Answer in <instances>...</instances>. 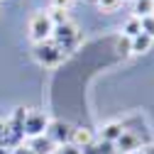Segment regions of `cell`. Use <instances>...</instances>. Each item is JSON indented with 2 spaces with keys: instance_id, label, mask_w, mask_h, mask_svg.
Wrapping results in <instances>:
<instances>
[{
  "instance_id": "6da1fadb",
  "label": "cell",
  "mask_w": 154,
  "mask_h": 154,
  "mask_svg": "<svg viewBox=\"0 0 154 154\" xmlns=\"http://www.w3.org/2000/svg\"><path fill=\"white\" fill-rule=\"evenodd\" d=\"M51 42H56L66 54H71V51H76V49L81 47L83 37H81V29H79V27H76L71 20H66L64 25H54Z\"/></svg>"
},
{
  "instance_id": "ac0fdd59",
  "label": "cell",
  "mask_w": 154,
  "mask_h": 154,
  "mask_svg": "<svg viewBox=\"0 0 154 154\" xmlns=\"http://www.w3.org/2000/svg\"><path fill=\"white\" fill-rule=\"evenodd\" d=\"M5 142H8V125H5V120H0V144H5Z\"/></svg>"
},
{
  "instance_id": "d4e9b609",
  "label": "cell",
  "mask_w": 154,
  "mask_h": 154,
  "mask_svg": "<svg viewBox=\"0 0 154 154\" xmlns=\"http://www.w3.org/2000/svg\"><path fill=\"white\" fill-rule=\"evenodd\" d=\"M144 154H147V152H144Z\"/></svg>"
},
{
  "instance_id": "52a82bcc",
  "label": "cell",
  "mask_w": 154,
  "mask_h": 154,
  "mask_svg": "<svg viewBox=\"0 0 154 154\" xmlns=\"http://www.w3.org/2000/svg\"><path fill=\"white\" fill-rule=\"evenodd\" d=\"M73 147H79V149H83V147H88L91 142H95V132L91 130V127H73L71 130V140H69Z\"/></svg>"
},
{
  "instance_id": "ffe728a7",
  "label": "cell",
  "mask_w": 154,
  "mask_h": 154,
  "mask_svg": "<svg viewBox=\"0 0 154 154\" xmlns=\"http://www.w3.org/2000/svg\"><path fill=\"white\" fill-rule=\"evenodd\" d=\"M12 154H34V152H32L27 144H20V147H15V149H12Z\"/></svg>"
},
{
  "instance_id": "8992f818",
  "label": "cell",
  "mask_w": 154,
  "mask_h": 154,
  "mask_svg": "<svg viewBox=\"0 0 154 154\" xmlns=\"http://www.w3.org/2000/svg\"><path fill=\"white\" fill-rule=\"evenodd\" d=\"M71 125L66 122V120H49V127H47V137L54 142V147H61V144H66L69 140H71Z\"/></svg>"
},
{
  "instance_id": "277c9868",
  "label": "cell",
  "mask_w": 154,
  "mask_h": 154,
  "mask_svg": "<svg viewBox=\"0 0 154 154\" xmlns=\"http://www.w3.org/2000/svg\"><path fill=\"white\" fill-rule=\"evenodd\" d=\"M51 32H54V22H51L49 12H34L29 17V39L34 44L51 39Z\"/></svg>"
},
{
  "instance_id": "5bb4252c",
  "label": "cell",
  "mask_w": 154,
  "mask_h": 154,
  "mask_svg": "<svg viewBox=\"0 0 154 154\" xmlns=\"http://www.w3.org/2000/svg\"><path fill=\"white\" fill-rule=\"evenodd\" d=\"M140 25H142V32L149 34L154 39V15H147V17H140Z\"/></svg>"
},
{
  "instance_id": "4fadbf2b",
  "label": "cell",
  "mask_w": 154,
  "mask_h": 154,
  "mask_svg": "<svg viewBox=\"0 0 154 154\" xmlns=\"http://www.w3.org/2000/svg\"><path fill=\"white\" fill-rule=\"evenodd\" d=\"M142 32V25H140V17H130V20L122 25V37H127V39H132V37H137Z\"/></svg>"
},
{
  "instance_id": "e0dca14e",
  "label": "cell",
  "mask_w": 154,
  "mask_h": 154,
  "mask_svg": "<svg viewBox=\"0 0 154 154\" xmlns=\"http://www.w3.org/2000/svg\"><path fill=\"white\" fill-rule=\"evenodd\" d=\"M71 5H73V0H51V8H54V10H64V12H66Z\"/></svg>"
},
{
  "instance_id": "ba28073f",
  "label": "cell",
  "mask_w": 154,
  "mask_h": 154,
  "mask_svg": "<svg viewBox=\"0 0 154 154\" xmlns=\"http://www.w3.org/2000/svg\"><path fill=\"white\" fill-rule=\"evenodd\" d=\"M81 154H118V149H115V142L95 137V142H91L88 147H83Z\"/></svg>"
},
{
  "instance_id": "9c48e42d",
  "label": "cell",
  "mask_w": 154,
  "mask_h": 154,
  "mask_svg": "<svg viewBox=\"0 0 154 154\" xmlns=\"http://www.w3.org/2000/svg\"><path fill=\"white\" fill-rule=\"evenodd\" d=\"M27 147H29L34 154H54V152H56L54 142L47 137V134H42V137H32V140H27Z\"/></svg>"
},
{
  "instance_id": "30bf717a",
  "label": "cell",
  "mask_w": 154,
  "mask_h": 154,
  "mask_svg": "<svg viewBox=\"0 0 154 154\" xmlns=\"http://www.w3.org/2000/svg\"><path fill=\"white\" fill-rule=\"evenodd\" d=\"M152 37L149 34H144V32H140L137 37H132L130 39V54H147L149 49H152Z\"/></svg>"
},
{
  "instance_id": "9a60e30c",
  "label": "cell",
  "mask_w": 154,
  "mask_h": 154,
  "mask_svg": "<svg viewBox=\"0 0 154 154\" xmlns=\"http://www.w3.org/2000/svg\"><path fill=\"white\" fill-rule=\"evenodd\" d=\"M95 3H98V8H100L103 12H112V10H118V8H120L122 0H95Z\"/></svg>"
},
{
  "instance_id": "d6986e66",
  "label": "cell",
  "mask_w": 154,
  "mask_h": 154,
  "mask_svg": "<svg viewBox=\"0 0 154 154\" xmlns=\"http://www.w3.org/2000/svg\"><path fill=\"white\" fill-rule=\"evenodd\" d=\"M118 49H122V54H130V39L127 37H122V39L118 42Z\"/></svg>"
},
{
  "instance_id": "3957f363",
  "label": "cell",
  "mask_w": 154,
  "mask_h": 154,
  "mask_svg": "<svg viewBox=\"0 0 154 154\" xmlns=\"http://www.w3.org/2000/svg\"><path fill=\"white\" fill-rule=\"evenodd\" d=\"M25 112H27L25 108H17L5 120V125H8V142H5V147H10V149L25 144Z\"/></svg>"
},
{
  "instance_id": "44dd1931",
  "label": "cell",
  "mask_w": 154,
  "mask_h": 154,
  "mask_svg": "<svg viewBox=\"0 0 154 154\" xmlns=\"http://www.w3.org/2000/svg\"><path fill=\"white\" fill-rule=\"evenodd\" d=\"M0 154H12V149H8L5 144H0Z\"/></svg>"
},
{
  "instance_id": "cb8c5ba5",
  "label": "cell",
  "mask_w": 154,
  "mask_h": 154,
  "mask_svg": "<svg viewBox=\"0 0 154 154\" xmlns=\"http://www.w3.org/2000/svg\"><path fill=\"white\" fill-rule=\"evenodd\" d=\"M54 154H56V152H54Z\"/></svg>"
},
{
  "instance_id": "7a4b0ae2",
  "label": "cell",
  "mask_w": 154,
  "mask_h": 154,
  "mask_svg": "<svg viewBox=\"0 0 154 154\" xmlns=\"http://www.w3.org/2000/svg\"><path fill=\"white\" fill-rule=\"evenodd\" d=\"M32 54H34V61L39 64V66H44V69H56L59 64H64V59L69 56L59 44L51 42V39L34 44V51Z\"/></svg>"
},
{
  "instance_id": "2e32d148",
  "label": "cell",
  "mask_w": 154,
  "mask_h": 154,
  "mask_svg": "<svg viewBox=\"0 0 154 154\" xmlns=\"http://www.w3.org/2000/svg\"><path fill=\"white\" fill-rule=\"evenodd\" d=\"M56 154H81V149L73 147L71 142H66V144H61V147H56Z\"/></svg>"
},
{
  "instance_id": "7402d4cb",
  "label": "cell",
  "mask_w": 154,
  "mask_h": 154,
  "mask_svg": "<svg viewBox=\"0 0 154 154\" xmlns=\"http://www.w3.org/2000/svg\"><path fill=\"white\" fill-rule=\"evenodd\" d=\"M144 152H147V154H154V144H149V147H147Z\"/></svg>"
},
{
  "instance_id": "8fae6325",
  "label": "cell",
  "mask_w": 154,
  "mask_h": 154,
  "mask_svg": "<svg viewBox=\"0 0 154 154\" xmlns=\"http://www.w3.org/2000/svg\"><path fill=\"white\" fill-rule=\"evenodd\" d=\"M122 122H108V125H103L100 127V140H108V142H115L122 134Z\"/></svg>"
},
{
  "instance_id": "603a6c76",
  "label": "cell",
  "mask_w": 154,
  "mask_h": 154,
  "mask_svg": "<svg viewBox=\"0 0 154 154\" xmlns=\"http://www.w3.org/2000/svg\"><path fill=\"white\" fill-rule=\"evenodd\" d=\"M134 154H144V149H142V152H134Z\"/></svg>"
},
{
  "instance_id": "7c38bea8",
  "label": "cell",
  "mask_w": 154,
  "mask_h": 154,
  "mask_svg": "<svg viewBox=\"0 0 154 154\" xmlns=\"http://www.w3.org/2000/svg\"><path fill=\"white\" fill-rule=\"evenodd\" d=\"M132 12H134V17H147V15H154V0H134Z\"/></svg>"
},
{
  "instance_id": "5b68a950",
  "label": "cell",
  "mask_w": 154,
  "mask_h": 154,
  "mask_svg": "<svg viewBox=\"0 0 154 154\" xmlns=\"http://www.w3.org/2000/svg\"><path fill=\"white\" fill-rule=\"evenodd\" d=\"M49 127V118L42 110H27L25 112V140L42 137Z\"/></svg>"
}]
</instances>
